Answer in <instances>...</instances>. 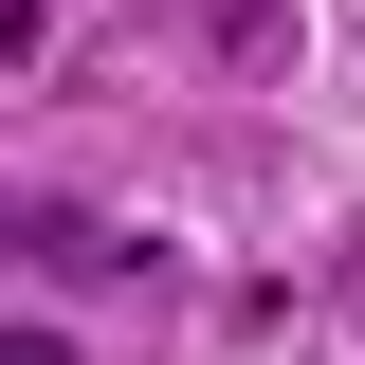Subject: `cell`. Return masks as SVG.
I'll return each mask as SVG.
<instances>
[{
    "instance_id": "obj_1",
    "label": "cell",
    "mask_w": 365,
    "mask_h": 365,
    "mask_svg": "<svg viewBox=\"0 0 365 365\" xmlns=\"http://www.w3.org/2000/svg\"><path fill=\"white\" fill-rule=\"evenodd\" d=\"M0 365H73V347H55V329H19V347H0Z\"/></svg>"
}]
</instances>
